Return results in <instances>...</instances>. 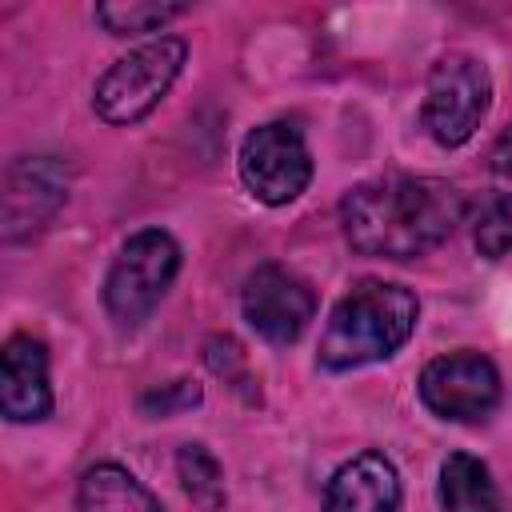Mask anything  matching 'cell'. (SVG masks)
I'll use <instances>...</instances> for the list:
<instances>
[{"label":"cell","instance_id":"1","mask_svg":"<svg viewBox=\"0 0 512 512\" xmlns=\"http://www.w3.org/2000/svg\"><path fill=\"white\" fill-rule=\"evenodd\" d=\"M468 216V196L440 176H380L340 200V224L360 256L412 260L440 248Z\"/></svg>","mask_w":512,"mask_h":512},{"label":"cell","instance_id":"2","mask_svg":"<svg viewBox=\"0 0 512 512\" xmlns=\"http://www.w3.org/2000/svg\"><path fill=\"white\" fill-rule=\"evenodd\" d=\"M420 320V300L412 288L392 280H360L328 316L320 336V368L348 372L388 360L408 344Z\"/></svg>","mask_w":512,"mask_h":512},{"label":"cell","instance_id":"3","mask_svg":"<svg viewBox=\"0 0 512 512\" xmlns=\"http://www.w3.org/2000/svg\"><path fill=\"white\" fill-rule=\"evenodd\" d=\"M188 60V44L180 36H160L128 56H120L92 92V108L104 124H136L144 120L176 84L180 68Z\"/></svg>","mask_w":512,"mask_h":512},{"label":"cell","instance_id":"4","mask_svg":"<svg viewBox=\"0 0 512 512\" xmlns=\"http://www.w3.org/2000/svg\"><path fill=\"white\" fill-rule=\"evenodd\" d=\"M180 272V244L164 228H144L128 236L120 256L108 268L104 280V308L116 324L132 328L152 316V308L164 300Z\"/></svg>","mask_w":512,"mask_h":512},{"label":"cell","instance_id":"5","mask_svg":"<svg viewBox=\"0 0 512 512\" xmlns=\"http://www.w3.org/2000/svg\"><path fill=\"white\" fill-rule=\"evenodd\" d=\"M492 104V76L476 56L448 52L432 64L420 124L440 148H460L480 128Z\"/></svg>","mask_w":512,"mask_h":512},{"label":"cell","instance_id":"6","mask_svg":"<svg viewBox=\"0 0 512 512\" xmlns=\"http://www.w3.org/2000/svg\"><path fill=\"white\" fill-rule=\"evenodd\" d=\"M240 180L268 208L292 204L312 180V152L304 132L288 120L252 128L240 144Z\"/></svg>","mask_w":512,"mask_h":512},{"label":"cell","instance_id":"7","mask_svg":"<svg viewBox=\"0 0 512 512\" xmlns=\"http://www.w3.org/2000/svg\"><path fill=\"white\" fill-rule=\"evenodd\" d=\"M420 400L432 416L452 424H480L500 404V372L484 352H448L420 372Z\"/></svg>","mask_w":512,"mask_h":512},{"label":"cell","instance_id":"8","mask_svg":"<svg viewBox=\"0 0 512 512\" xmlns=\"http://www.w3.org/2000/svg\"><path fill=\"white\" fill-rule=\"evenodd\" d=\"M240 308L256 336H264L268 344H292L304 336V328L316 316V292L304 276L268 260L248 272Z\"/></svg>","mask_w":512,"mask_h":512},{"label":"cell","instance_id":"9","mask_svg":"<svg viewBox=\"0 0 512 512\" xmlns=\"http://www.w3.org/2000/svg\"><path fill=\"white\" fill-rule=\"evenodd\" d=\"M68 200V168L56 156H20L4 172V240L36 236Z\"/></svg>","mask_w":512,"mask_h":512},{"label":"cell","instance_id":"10","mask_svg":"<svg viewBox=\"0 0 512 512\" xmlns=\"http://www.w3.org/2000/svg\"><path fill=\"white\" fill-rule=\"evenodd\" d=\"M0 412L12 424H36L52 412L48 348L32 336H12L0 352Z\"/></svg>","mask_w":512,"mask_h":512},{"label":"cell","instance_id":"11","mask_svg":"<svg viewBox=\"0 0 512 512\" xmlns=\"http://www.w3.org/2000/svg\"><path fill=\"white\" fill-rule=\"evenodd\" d=\"M396 508H400V472L384 452H356L332 472L324 488V512H396Z\"/></svg>","mask_w":512,"mask_h":512},{"label":"cell","instance_id":"12","mask_svg":"<svg viewBox=\"0 0 512 512\" xmlns=\"http://www.w3.org/2000/svg\"><path fill=\"white\" fill-rule=\"evenodd\" d=\"M80 512H160V500L120 464H92L76 488Z\"/></svg>","mask_w":512,"mask_h":512},{"label":"cell","instance_id":"13","mask_svg":"<svg viewBox=\"0 0 512 512\" xmlns=\"http://www.w3.org/2000/svg\"><path fill=\"white\" fill-rule=\"evenodd\" d=\"M440 508L444 512H504L500 488L484 460L452 452L440 464Z\"/></svg>","mask_w":512,"mask_h":512},{"label":"cell","instance_id":"14","mask_svg":"<svg viewBox=\"0 0 512 512\" xmlns=\"http://www.w3.org/2000/svg\"><path fill=\"white\" fill-rule=\"evenodd\" d=\"M176 476H180L184 492L192 496V504L200 512H220L224 508V500H228L224 468H220V460L204 444H184L176 452Z\"/></svg>","mask_w":512,"mask_h":512},{"label":"cell","instance_id":"15","mask_svg":"<svg viewBox=\"0 0 512 512\" xmlns=\"http://www.w3.org/2000/svg\"><path fill=\"white\" fill-rule=\"evenodd\" d=\"M184 16V4H156V0H128V4H96V20L112 36H140L156 32L168 20Z\"/></svg>","mask_w":512,"mask_h":512},{"label":"cell","instance_id":"16","mask_svg":"<svg viewBox=\"0 0 512 512\" xmlns=\"http://www.w3.org/2000/svg\"><path fill=\"white\" fill-rule=\"evenodd\" d=\"M472 240H476V252L488 260H500L512 252V192H500L480 208Z\"/></svg>","mask_w":512,"mask_h":512},{"label":"cell","instance_id":"17","mask_svg":"<svg viewBox=\"0 0 512 512\" xmlns=\"http://www.w3.org/2000/svg\"><path fill=\"white\" fill-rule=\"evenodd\" d=\"M204 360H208V368H212L216 376H224V384H232L236 392H244L248 404L260 400L256 380H252V372H248V360H244V352H240V344H236L232 336H212V340L204 344Z\"/></svg>","mask_w":512,"mask_h":512},{"label":"cell","instance_id":"18","mask_svg":"<svg viewBox=\"0 0 512 512\" xmlns=\"http://www.w3.org/2000/svg\"><path fill=\"white\" fill-rule=\"evenodd\" d=\"M200 396H204V392H200L196 380H172V384H160V388L144 392V396H140V408H144L148 416H172V412H180V408H196Z\"/></svg>","mask_w":512,"mask_h":512},{"label":"cell","instance_id":"19","mask_svg":"<svg viewBox=\"0 0 512 512\" xmlns=\"http://www.w3.org/2000/svg\"><path fill=\"white\" fill-rule=\"evenodd\" d=\"M492 172L504 176V180H512V128H504V136L492 148Z\"/></svg>","mask_w":512,"mask_h":512}]
</instances>
